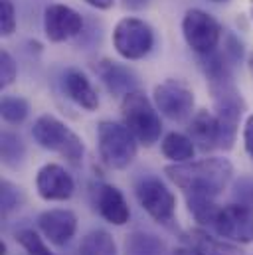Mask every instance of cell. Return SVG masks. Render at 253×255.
<instances>
[{
    "label": "cell",
    "instance_id": "obj_34",
    "mask_svg": "<svg viewBox=\"0 0 253 255\" xmlns=\"http://www.w3.org/2000/svg\"><path fill=\"white\" fill-rule=\"evenodd\" d=\"M0 255H6V246L4 244H0Z\"/></svg>",
    "mask_w": 253,
    "mask_h": 255
},
{
    "label": "cell",
    "instance_id": "obj_17",
    "mask_svg": "<svg viewBox=\"0 0 253 255\" xmlns=\"http://www.w3.org/2000/svg\"><path fill=\"white\" fill-rule=\"evenodd\" d=\"M63 87L67 97L79 107H83L85 111H95L99 107V95L85 73L77 69H69L63 77Z\"/></svg>",
    "mask_w": 253,
    "mask_h": 255
},
{
    "label": "cell",
    "instance_id": "obj_20",
    "mask_svg": "<svg viewBox=\"0 0 253 255\" xmlns=\"http://www.w3.org/2000/svg\"><path fill=\"white\" fill-rule=\"evenodd\" d=\"M166 244L146 232H132L125 240V255H164Z\"/></svg>",
    "mask_w": 253,
    "mask_h": 255
},
{
    "label": "cell",
    "instance_id": "obj_28",
    "mask_svg": "<svg viewBox=\"0 0 253 255\" xmlns=\"http://www.w3.org/2000/svg\"><path fill=\"white\" fill-rule=\"evenodd\" d=\"M16 73H18V67L14 58L8 54V52H0V87H8L14 83L16 79Z\"/></svg>",
    "mask_w": 253,
    "mask_h": 255
},
{
    "label": "cell",
    "instance_id": "obj_19",
    "mask_svg": "<svg viewBox=\"0 0 253 255\" xmlns=\"http://www.w3.org/2000/svg\"><path fill=\"white\" fill-rule=\"evenodd\" d=\"M160 150L162 154L172 160V162H188L194 158L196 154V144L194 140L182 134V132H168L164 138H162V144H160Z\"/></svg>",
    "mask_w": 253,
    "mask_h": 255
},
{
    "label": "cell",
    "instance_id": "obj_35",
    "mask_svg": "<svg viewBox=\"0 0 253 255\" xmlns=\"http://www.w3.org/2000/svg\"><path fill=\"white\" fill-rule=\"evenodd\" d=\"M212 2H228V0H212Z\"/></svg>",
    "mask_w": 253,
    "mask_h": 255
},
{
    "label": "cell",
    "instance_id": "obj_36",
    "mask_svg": "<svg viewBox=\"0 0 253 255\" xmlns=\"http://www.w3.org/2000/svg\"><path fill=\"white\" fill-rule=\"evenodd\" d=\"M252 18H253V0H252Z\"/></svg>",
    "mask_w": 253,
    "mask_h": 255
},
{
    "label": "cell",
    "instance_id": "obj_30",
    "mask_svg": "<svg viewBox=\"0 0 253 255\" xmlns=\"http://www.w3.org/2000/svg\"><path fill=\"white\" fill-rule=\"evenodd\" d=\"M148 2L150 0H123L125 8H128V10H142L144 6H148Z\"/></svg>",
    "mask_w": 253,
    "mask_h": 255
},
{
    "label": "cell",
    "instance_id": "obj_8",
    "mask_svg": "<svg viewBox=\"0 0 253 255\" xmlns=\"http://www.w3.org/2000/svg\"><path fill=\"white\" fill-rule=\"evenodd\" d=\"M154 105L156 109L172 119L182 121L186 119L194 109V93L184 81L178 79H166L154 87Z\"/></svg>",
    "mask_w": 253,
    "mask_h": 255
},
{
    "label": "cell",
    "instance_id": "obj_26",
    "mask_svg": "<svg viewBox=\"0 0 253 255\" xmlns=\"http://www.w3.org/2000/svg\"><path fill=\"white\" fill-rule=\"evenodd\" d=\"M22 202V194L20 188L14 186L8 180H2L0 184V204H2V216H8L12 210H16Z\"/></svg>",
    "mask_w": 253,
    "mask_h": 255
},
{
    "label": "cell",
    "instance_id": "obj_15",
    "mask_svg": "<svg viewBox=\"0 0 253 255\" xmlns=\"http://www.w3.org/2000/svg\"><path fill=\"white\" fill-rule=\"evenodd\" d=\"M97 73L101 75L103 83L107 85V89L113 95H123L125 97L126 93L136 91V85H138L136 73L126 65L103 60L101 64L97 65Z\"/></svg>",
    "mask_w": 253,
    "mask_h": 255
},
{
    "label": "cell",
    "instance_id": "obj_33",
    "mask_svg": "<svg viewBox=\"0 0 253 255\" xmlns=\"http://www.w3.org/2000/svg\"><path fill=\"white\" fill-rule=\"evenodd\" d=\"M248 67H250V73L253 75V54L250 56V60H248Z\"/></svg>",
    "mask_w": 253,
    "mask_h": 255
},
{
    "label": "cell",
    "instance_id": "obj_2",
    "mask_svg": "<svg viewBox=\"0 0 253 255\" xmlns=\"http://www.w3.org/2000/svg\"><path fill=\"white\" fill-rule=\"evenodd\" d=\"M121 115H123V125L134 134V138L140 144L152 146L160 138L162 132L160 117L144 93L140 91L126 93L121 101Z\"/></svg>",
    "mask_w": 253,
    "mask_h": 255
},
{
    "label": "cell",
    "instance_id": "obj_27",
    "mask_svg": "<svg viewBox=\"0 0 253 255\" xmlns=\"http://www.w3.org/2000/svg\"><path fill=\"white\" fill-rule=\"evenodd\" d=\"M16 30V10L12 0H0V34L4 38L12 36Z\"/></svg>",
    "mask_w": 253,
    "mask_h": 255
},
{
    "label": "cell",
    "instance_id": "obj_11",
    "mask_svg": "<svg viewBox=\"0 0 253 255\" xmlns=\"http://www.w3.org/2000/svg\"><path fill=\"white\" fill-rule=\"evenodd\" d=\"M83 28V18L79 12L65 4H50L44 12V32L50 42H65L77 36Z\"/></svg>",
    "mask_w": 253,
    "mask_h": 255
},
{
    "label": "cell",
    "instance_id": "obj_32",
    "mask_svg": "<svg viewBox=\"0 0 253 255\" xmlns=\"http://www.w3.org/2000/svg\"><path fill=\"white\" fill-rule=\"evenodd\" d=\"M168 255H194L190 250H186V248H178V250H174V252H170Z\"/></svg>",
    "mask_w": 253,
    "mask_h": 255
},
{
    "label": "cell",
    "instance_id": "obj_7",
    "mask_svg": "<svg viewBox=\"0 0 253 255\" xmlns=\"http://www.w3.org/2000/svg\"><path fill=\"white\" fill-rule=\"evenodd\" d=\"M182 34L186 44L196 54L208 56L216 52L222 40V26L212 14L200 8H190L182 18Z\"/></svg>",
    "mask_w": 253,
    "mask_h": 255
},
{
    "label": "cell",
    "instance_id": "obj_10",
    "mask_svg": "<svg viewBox=\"0 0 253 255\" xmlns=\"http://www.w3.org/2000/svg\"><path fill=\"white\" fill-rule=\"evenodd\" d=\"M136 198L142 210L158 224H168L176 212V198L158 178H146L138 182Z\"/></svg>",
    "mask_w": 253,
    "mask_h": 255
},
{
    "label": "cell",
    "instance_id": "obj_9",
    "mask_svg": "<svg viewBox=\"0 0 253 255\" xmlns=\"http://www.w3.org/2000/svg\"><path fill=\"white\" fill-rule=\"evenodd\" d=\"M216 232L238 244L253 242V208L246 204H230L218 210V216L212 224Z\"/></svg>",
    "mask_w": 253,
    "mask_h": 255
},
{
    "label": "cell",
    "instance_id": "obj_6",
    "mask_svg": "<svg viewBox=\"0 0 253 255\" xmlns=\"http://www.w3.org/2000/svg\"><path fill=\"white\" fill-rule=\"evenodd\" d=\"M113 46L121 58L140 60L152 50L154 32L144 20L126 16L117 22L113 30Z\"/></svg>",
    "mask_w": 253,
    "mask_h": 255
},
{
    "label": "cell",
    "instance_id": "obj_24",
    "mask_svg": "<svg viewBox=\"0 0 253 255\" xmlns=\"http://www.w3.org/2000/svg\"><path fill=\"white\" fill-rule=\"evenodd\" d=\"M0 113H2V119L10 125H20L28 113H30V107H28V101L22 99V97H16V95H6L2 97V103H0Z\"/></svg>",
    "mask_w": 253,
    "mask_h": 255
},
{
    "label": "cell",
    "instance_id": "obj_29",
    "mask_svg": "<svg viewBox=\"0 0 253 255\" xmlns=\"http://www.w3.org/2000/svg\"><path fill=\"white\" fill-rule=\"evenodd\" d=\"M244 144H246V150L253 160V115L248 117L246 127H244Z\"/></svg>",
    "mask_w": 253,
    "mask_h": 255
},
{
    "label": "cell",
    "instance_id": "obj_16",
    "mask_svg": "<svg viewBox=\"0 0 253 255\" xmlns=\"http://www.w3.org/2000/svg\"><path fill=\"white\" fill-rule=\"evenodd\" d=\"M190 138L194 140L196 148L208 152L216 146H220V127H218V119L216 115H212L210 111L202 109L198 111L192 121H190Z\"/></svg>",
    "mask_w": 253,
    "mask_h": 255
},
{
    "label": "cell",
    "instance_id": "obj_25",
    "mask_svg": "<svg viewBox=\"0 0 253 255\" xmlns=\"http://www.w3.org/2000/svg\"><path fill=\"white\" fill-rule=\"evenodd\" d=\"M16 242L28 252L30 255H54L50 248L44 244V240L34 230H22L16 234Z\"/></svg>",
    "mask_w": 253,
    "mask_h": 255
},
{
    "label": "cell",
    "instance_id": "obj_4",
    "mask_svg": "<svg viewBox=\"0 0 253 255\" xmlns=\"http://www.w3.org/2000/svg\"><path fill=\"white\" fill-rule=\"evenodd\" d=\"M32 134L40 146L62 154L69 162H79L83 158V152H85L83 140L65 123H62L60 119H56L52 115L38 117L34 123V128H32Z\"/></svg>",
    "mask_w": 253,
    "mask_h": 255
},
{
    "label": "cell",
    "instance_id": "obj_18",
    "mask_svg": "<svg viewBox=\"0 0 253 255\" xmlns=\"http://www.w3.org/2000/svg\"><path fill=\"white\" fill-rule=\"evenodd\" d=\"M184 240L188 244V250L194 255H244V252L238 246L218 240L200 228L188 230Z\"/></svg>",
    "mask_w": 253,
    "mask_h": 255
},
{
    "label": "cell",
    "instance_id": "obj_23",
    "mask_svg": "<svg viewBox=\"0 0 253 255\" xmlns=\"http://www.w3.org/2000/svg\"><path fill=\"white\" fill-rule=\"evenodd\" d=\"M0 150H2V160L4 164L8 166H18L26 154V146L22 142V138L10 130H4L2 132V138H0Z\"/></svg>",
    "mask_w": 253,
    "mask_h": 255
},
{
    "label": "cell",
    "instance_id": "obj_12",
    "mask_svg": "<svg viewBox=\"0 0 253 255\" xmlns=\"http://www.w3.org/2000/svg\"><path fill=\"white\" fill-rule=\"evenodd\" d=\"M36 190L40 194V198H44L48 202H63V200H69L73 196L75 182L63 166L56 164V162H50L38 170Z\"/></svg>",
    "mask_w": 253,
    "mask_h": 255
},
{
    "label": "cell",
    "instance_id": "obj_22",
    "mask_svg": "<svg viewBox=\"0 0 253 255\" xmlns=\"http://www.w3.org/2000/svg\"><path fill=\"white\" fill-rule=\"evenodd\" d=\"M188 210L194 216L196 222L200 224H214L218 216V204L214 202L212 196H202V194H188Z\"/></svg>",
    "mask_w": 253,
    "mask_h": 255
},
{
    "label": "cell",
    "instance_id": "obj_13",
    "mask_svg": "<svg viewBox=\"0 0 253 255\" xmlns=\"http://www.w3.org/2000/svg\"><path fill=\"white\" fill-rule=\"evenodd\" d=\"M38 226L54 246H65L75 236L77 218L71 210H48L38 218Z\"/></svg>",
    "mask_w": 253,
    "mask_h": 255
},
{
    "label": "cell",
    "instance_id": "obj_5",
    "mask_svg": "<svg viewBox=\"0 0 253 255\" xmlns=\"http://www.w3.org/2000/svg\"><path fill=\"white\" fill-rule=\"evenodd\" d=\"M216 101V119L220 127V148L230 150L236 142V134L240 127L242 113L246 109V103L238 89L232 85V81L210 85Z\"/></svg>",
    "mask_w": 253,
    "mask_h": 255
},
{
    "label": "cell",
    "instance_id": "obj_3",
    "mask_svg": "<svg viewBox=\"0 0 253 255\" xmlns=\"http://www.w3.org/2000/svg\"><path fill=\"white\" fill-rule=\"evenodd\" d=\"M97 148L101 160L113 170L126 168L138 150L134 134L115 121H101L97 125Z\"/></svg>",
    "mask_w": 253,
    "mask_h": 255
},
{
    "label": "cell",
    "instance_id": "obj_21",
    "mask_svg": "<svg viewBox=\"0 0 253 255\" xmlns=\"http://www.w3.org/2000/svg\"><path fill=\"white\" fill-rule=\"evenodd\" d=\"M79 255H117L115 240L103 230H93L81 240Z\"/></svg>",
    "mask_w": 253,
    "mask_h": 255
},
{
    "label": "cell",
    "instance_id": "obj_31",
    "mask_svg": "<svg viewBox=\"0 0 253 255\" xmlns=\"http://www.w3.org/2000/svg\"><path fill=\"white\" fill-rule=\"evenodd\" d=\"M83 2H87L89 6H93L97 10H107L113 6V0H83Z\"/></svg>",
    "mask_w": 253,
    "mask_h": 255
},
{
    "label": "cell",
    "instance_id": "obj_1",
    "mask_svg": "<svg viewBox=\"0 0 253 255\" xmlns=\"http://www.w3.org/2000/svg\"><path fill=\"white\" fill-rule=\"evenodd\" d=\"M164 174L170 182L188 194H202L216 198L228 188L234 176V164L228 158H202L170 164L164 168Z\"/></svg>",
    "mask_w": 253,
    "mask_h": 255
},
{
    "label": "cell",
    "instance_id": "obj_14",
    "mask_svg": "<svg viewBox=\"0 0 253 255\" xmlns=\"http://www.w3.org/2000/svg\"><path fill=\"white\" fill-rule=\"evenodd\" d=\"M97 210L101 218L113 226H125L130 218L125 196L113 184H101L97 188Z\"/></svg>",
    "mask_w": 253,
    "mask_h": 255
}]
</instances>
